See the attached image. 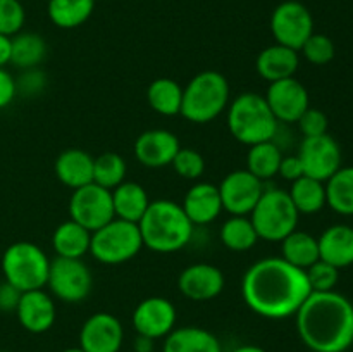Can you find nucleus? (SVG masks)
Masks as SVG:
<instances>
[{
    "label": "nucleus",
    "instance_id": "f257e3e1",
    "mask_svg": "<svg viewBox=\"0 0 353 352\" xmlns=\"http://www.w3.org/2000/svg\"><path fill=\"white\" fill-rule=\"evenodd\" d=\"M310 292L305 271L283 257L261 259L241 280V295L248 309L268 320L295 316Z\"/></svg>",
    "mask_w": 353,
    "mask_h": 352
},
{
    "label": "nucleus",
    "instance_id": "f03ea898",
    "mask_svg": "<svg viewBox=\"0 0 353 352\" xmlns=\"http://www.w3.org/2000/svg\"><path fill=\"white\" fill-rule=\"evenodd\" d=\"M296 330L314 352H345L353 344V304L341 293L310 292L296 311Z\"/></svg>",
    "mask_w": 353,
    "mask_h": 352
},
{
    "label": "nucleus",
    "instance_id": "7ed1b4c3",
    "mask_svg": "<svg viewBox=\"0 0 353 352\" xmlns=\"http://www.w3.org/2000/svg\"><path fill=\"white\" fill-rule=\"evenodd\" d=\"M143 247L159 254H171L181 251L190 244L193 223L183 211L181 204L161 199L148 204L143 217L138 221Z\"/></svg>",
    "mask_w": 353,
    "mask_h": 352
},
{
    "label": "nucleus",
    "instance_id": "20e7f679",
    "mask_svg": "<svg viewBox=\"0 0 353 352\" xmlns=\"http://www.w3.org/2000/svg\"><path fill=\"white\" fill-rule=\"evenodd\" d=\"M278 124L264 97L255 92L241 93L228 106V128L238 141L248 147L274 140Z\"/></svg>",
    "mask_w": 353,
    "mask_h": 352
},
{
    "label": "nucleus",
    "instance_id": "39448f33",
    "mask_svg": "<svg viewBox=\"0 0 353 352\" xmlns=\"http://www.w3.org/2000/svg\"><path fill=\"white\" fill-rule=\"evenodd\" d=\"M230 83L221 72L202 71L183 88L181 116L190 123L203 124L216 119L230 106Z\"/></svg>",
    "mask_w": 353,
    "mask_h": 352
},
{
    "label": "nucleus",
    "instance_id": "423d86ee",
    "mask_svg": "<svg viewBox=\"0 0 353 352\" xmlns=\"http://www.w3.org/2000/svg\"><path fill=\"white\" fill-rule=\"evenodd\" d=\"M50 259L33 242H16L2 255V273L7 283L19 292H30L47 286Z\"/></svg>",
    "mask_w": 353,
    "mask_h": 352
},
{
    "label": "nucleus",
    "instance_id": "0eeeda50",
    "mask_svg": "<svg viewBox=\"0 0 353 352\" xmlns=\"http://www.w3.org/2000/svg\"><path fill=\"white\" fill-rule=\"evenodd\" d=\"M299 211L293 206L288 192L281 188L264 190L250 213L259 238L281 242L299 226Z\"/></svg>",
    "mask_w": 353,
    "mask_h": 352
},
{
    "label": "nucleus",
    "instance_id": "6e6552de",
    "mask_svg": "<svg viewBox=\"0 0 353 352\" xmlns=\"http://www.w3.org/2000/svg\"><path fill=\"white\" fill-rule=\"evenodd\" d=\"M143 247L137 223L114 217L92 233L90 254L102 264L116 266L133 259Z\"/></svg>",
    "mask_w": 353,
    "mask_h": 352
},
{
    "label": "nucleus",
    "instance_id": "1a4fd4ad",
    "mask_svg": "<svg viewBox=\"0 0 353 352\" xmlns=\"http://www.w3.org/2000/svg\"><path fill=\"white\" fill-rule=\"evenodd\" d=\"M47 286L52 295L68 304L85 300L93 289V276L83 259L59 257L50 259Z\"/></svg>",
    "mask_w": 353,
    "mask_h": 352
},
{
    "label": "nucleus",
    "instance_id": "9d476101",
    "mask_svg": "<svg viewBox=\"0 0 353 352\" xmlns=\"http://www.w3.org/2000/svg\"><path fill=\"white\" fill-rule=\"evenodd\" d=\"M69 219L76 221L88 231H97L116 217L110 190L88 183L81 188L72 190L69 199Z\"/></svg>",
    "mask_w": 353,
    "mask_h": 352
},
{
    "label": "nucleus",
    "instance_id": "9b49d317",
    "mask_svg": "<svg viewBox=\"0 0 353 352\" xmlns=\"http://www.w3.org/2000/svg\"><path fill=\"white\" fill-rule=\"evenodd\" d=\"M271 31L276 43L300 52L307 38L314 33V17L303 3L286 0L272 12Z\"/></svg>",
    "mask_w": 353,
    "mask_h": 352
},
{
    "label": "nucleus",
    "instance_id": "f8f14e48",
    "mask_svg": "<svg viewBox=\"0 0 353 352\" xmlns=\"http://www.w3.org/2000/svg\"><path fill=\"white\" fill-rule=\"evenodd\" d=\"M219 188L223 211L231 216H248L255 204L264 193V182L252 175L247 169H236L226 175L221 182Z\"/></svg>",
    "mask_w": 353,
    "mask_h": 352
},
{
    "label": "nucleus",
    "instance_id": "ddd939ff",
    "mask_svg": "<svg viewBox=\"0 0 353 352\" xmlns=\"http://www.w3.org/2000/svg\"><path fill=\"white\" fill-rule=\"evenodd\" d=\"M303 175L326 183L341 168V148L331 135L303 138L299 148Z\"/></svg>",
    "mask_w": 353,
    "mask_h": 352
},
{
    "label": "nucleus",
    "instance_id": "4468645a",
    "mask_svg": "<svg viewBox=\"0 0 353 352\" xmlns=\"http://www.w3.org/2000/svg\"><path fill=\"white\" fill-rule=\"evenodd\" d=\"M264 99L278 123H296L310 107L309 92L295 76L269 83Z\"/></svg>",
    "mask_w": 353,
    "mask_h": 352
},
{
    "label": "nucleus",
    "instance_id": "2eb2a0df",
    "mask_svg": "<svg viewBox=\"0 0 353 352\" xmlns=\"http://www.w3.org/2000/svg\"><path fill=\"white\" fill-rule=\"evenodd\" d=\"M174 304L165 297H147L133 311V326L138 335L150 340L168 337L176 326Z\"/></svg>",
    "mask_w": 353,
    "mask_h": 352
},
{
    "label": "nucleus",
    "instance_id": "dca6fc26",
    "mask_svg": "<svg viewBox=\"0 0 353 352\" xmlns=\"http://www.w3.org/2000/svg\"><path fill=\"white\" fill-rule=\"evenodd\" d=\"M123 340V324L110 313H95L79 331V349L85 352H119Z\"/></svg>",
    "mask_w": 353,
    "mask_h": 352
},
{
    "label": "nucleus",
    "instance_id": "f3484780",
    "mask_svg": "<svg viewBox=\"0 0 353 352\" xmlns=\"http://www.w3.org/2000/svg\"><path fill=\"white\" fill-rule=\"evenodd\" d=\"M223 271L217 266L207 264V262H196L188 266L179 273L178 289L186 299L195 302H205V300L216 299L224 290Z\"/></svg>",
    "mask_w": 353,
    "mask_h": 352
},
{
    "label": "nucleus",
    "instance_id": "a211bd4d",
    "mask_svg": "<svg viewBox=\"0 0 353 352\" xmlns=\"http://www.w3.org/2000/svg\"><path fill=\"white\" fill-rule=\"evenodd\" d=\"M181 148L178 137L169 130H147L134 140V157L145 168H164L172 164Z\"/></svg>",
    "mask_w": 353,
    "mask_h": 352
},
{
    "label": "nucleus",
    "instance_id": "6ab92c4d",
    "mask_svg": "<svg viewBox=\"0 0 353 352\" xmlns=\"http://www.w3.org/2000/svg\"><path fill=\"white\" fill-rule=\"evenodd\" d=\"M21 326L30 333H45L55 323V304L43 289L21 293L16 307Z\"/></svg>",
    "mask_w": 353,
    "mask_h": 352
},
{
    "label": "nucleus",
    "instance_id": "aec40b11",
    "mask_svg": "<svg viewBox=\"0 0 353 352\" xmlns=\"http://www.w3.org/2000/svg\"><path fill=\"white\" fill-rule=\"evenodd\" d=\"M181 207L188 219L193 223V226L212 223L223 211L219 188L209 182L195 183L186 192Z\"/></svg>",
    "mask_w": 353,
    "mask_h": 352
},
{
    "label": "nucleus",
    "instance_id": "412c9836",
    "mask_svg": "<svg viewBox=\"0 0 353 352\" xmlns=\"http://www.w3.org/2000/svg\"><path fill=\"white\" fill-rule=\"evenodd\" d=\"M55 176L68 188H81L93 183V157L83 148H68L55 159Z\"/></svg>",
    "mask_w": 353,
    "mask_h": 352
},
{
    "label": "nucleus",
    "instance_id": "4be33fe9",
    "mask_svg": "<svg viewBox=\"0 0 353 352\" xmlns=\"http://www.w3.org/2000/svg\"><path fill=\"white\" fill-rule=\"evenodd\" d=\"M300 66L299 52L285 45H269L259 54L257 57V72L269 83L279 81V79L293 78Z\"/></svg>",
    "mask_w": 353,
    "mask_h": 352
},
{
    "label": "nucleus",
    "instance_id": "5701e85b",
    "mask_svg": "<svg viewBox=\"0 0 353 352\" xmlns=\"http://www.w3.org/2000/svg\"><path fill=\"white\" fill-rule=\"evenodd\" d=\"M319 259L334 268H348L353 264V228L348 224H333L326 228L319 238Z\"/></svg>",
    "mask_w": 353,
    "mask_h": 352
},
{
    "label": "nucleus",
    "instance_id": "b1692460",
    "mask_svg": "<svg viewBox=\"0 0 353 352\" xmlns=\"http://www.w3.org/2000/svg\"><path fill=\"white\" fill-rule=\"evenodd\" d=\"M162 352H223V349L212 331L200 326H181L165 337Z\"/></svg>",
    "mask_w": 353,
    "mask_h": 352
},
{
    "label": "nucleus",
    "instance_id": "393cba45",
    "mask_svg": "<svg viewBox=\"0 0 353 352\" xmlns=\"http://www.w3.org/2000/svg\"><path fill=\"white\" fill-rule=\"evenodd\" d=\"M110 193H112L114 214H116V217L137 224L143 217L145 211L148 209V204L152 202L148 199L147 190L140 183L134 182H123L119 186L110 190Z\"/></svg>",
    "mask_w": 353,
    "mask_h": 352
},
{
    "label": "nucleus",
    "instance_id": "a878e982",
    "mask_svg": "<svg viewBox=\"0 0 353 352\" xmlns=\"http://www.w3.org/2000/svg\"><path fill=\"white\" fill-rule=\"evenodd\" d=\"M90 242L92 231L72 219L59 224L52 235V247L59 257L81 259L86 252H90Z\"/></svg>",
    "mask_w": 353,
    "mask_h": 352
},
{
    "label": "nucleus",
    "instance_id": "bb28decb",
    "mask_svg": "<svg viewBox=\"0 0 353 352\" xmlns=\"http://www.w3.org/2000/svg\"><path fill=\"white\" fill-rule=\"evenodd\" d=\"M279 244H281V257L303 271L319 261V242L307 231H292Z\"/></svg>",
    "mask_w": 353,
    "mask_h": 352
},
{
    "label": "nucleus",
    "instance_id": "cd10ccee",
    "mask_svg": "<svg viewBox=\"0 0 353 352\" xmlns=\"http://www.w3.org/2000/svg\"><path fill=\"white\" fill-rule=\"evenodd\" d=\"M288 195L299 214H316L327 206L326 183L305 175L292 182Z\"/></svg>",
    "mask_w": 353,
    "mask_h": 352
},
{
    "label": "nucleus",
    "instance_id": "c85d7f7f",
    "mask_svg": "<svg viewBox=\"0 0 353 352\" xmlns=\"http://www.w3.org/2000/svg\"><path fill=\"white\" fill-rule=\"evenodd\" d=\"M95 0H48L47 12L52 23L62 30H72L90 19Z\"/></svg>",
    "mask_w": 353,
    "mask_h": 352
},
{
    "label": "nucleus",
    "instance_id": "c756f323",
    "mask_svg": "<svg viewBox=\"0 0 353 352\" xmlns=\"http://www.w3.org/2000/svg\"><path fill=\"white\" fill-rule=\"evenodd\" d=\"M147 100L155 113L176 116L181 113L183 88L171 78H157L148 85Z\"/></svg>",
    "mask_w": 353,
    "mask_h": 352
},
{
    "label": "nucleus",
    "instance_id": "7c9ffc66",
    "mask_svg": "<svg viewBox=\"0 0 353 352\" xmlns=\"http://www.w3.org/2000/svg\"><path fill=\"white\" fill-rule=\"evenodd\" d=\"M326 204L334 213L353 216V166L340 168L327 179Z\"/></svg>",
    "mask_w": 353,
    "mask_h": 352
},
{
    "label": "nucleus",
    "instance_id": "2f4dec72",
    "mask_svg": "<svg viewBox=\"0 0 353 352\" xmlns=\"http://www.w3.org/2000/svg\"><path fill=\"white\" fill-rule=\"evenodd\" d=\"M47 54V43L43 38L37 33H17L12 37V52H10V62L16 68L33 69L40 64Z\"/></svg>",
    "mask_w": 353,
    "mask_h": 352
},
{
    "label": "nucleus",
    "instance_id": "473e14b6",
    "mask_svg": "<svg viewBox=\"0 0 353 352\" xmlns=\"http://www.w3.org/2000/svg\"><path fill=\"white\" fill-rule=\"evenodd\" d=\"M281 159V148L272 140L252 145L247 154V171L257 176L261 182H265L278 175Z\"/></svg>",
    "mask_w": 353,
    "mask_h": 352
},
{
    "label": "nucleus",
    "instance_id": "72a5a7b5",
    "mask_svg": "<svg viewBox=\"0 0 353 352\" xmlns=\"http://www.w3.org/2000/svg\"><path fill=\"white\" fill-rule=\"evenodd\" d=\"M221 242L226 248L234 252H245L254 248L259 235L254 223L247 216H231L221 226Z\"/></svg>",
    "mask_w": 353,
    "mask_h": 352
},
{
    "label": "nucleus",
    "instance_id": "f704fd0d",
    "mask_svg": "<svg viewBox=\"0 0 353 352\" xmlns=\"http://www.w3.org/2000/svg\"><path fill=\"white\" fill-rule=\"evenodd\" d=\"M126 161L116 152H103L93 159V183L107 190H114L126 182Z\"/></svg>",
    "mask_w": 353,
    "mask_h": 352
},
{
    "label": "nucleus",
    "instance_id": "c9c22d12",
    "mask_svg": "<svg viewBox=\"0 0 353 352\" xmlns=\"http://www.w3.org/2000/svg\"><path fill=\"white\" fill-rule=\"evenodd\" d=\"M300 52L303 54V57L314 66H324L330 64L334 59L336 54V48H334L333 40H331L327 35L323 33H312L307 38L305 43L302 45Z\"/></svg>",
    "mask_w": 353,
    "mask_h": 352
},
{
    "label": "nucleus",
    "instance_id": "e433bc0d",
    "mask_svg": "<svg viewBox=\"0 0 353 352\" xmlns=\"http://www.w3.org/2000/svg\"><path fill=\"white\" fill-rule=\"evenodd\" d=\"M305 275L312 292H331L340 280V269L319 259L305 269Z\"/></svg>",
    "mask_w": 353,
    "mask_h": 352
},
{
    "label": "nucleus",
    "instance_id": "4c0bfd02",
    "mask_svg": "<svg viewBox=\"0 0 353 352\" xmlns=\"http://www.w3.org/2000/svg\"><path fill=\"white\" fill-rule=\"evenodd\" d=\"M172 168L181 178L199 179L205 171V159L199 150L190 147H181L172 159Z\"/></svg>",
    "mask_w": 353,
    "mask_h": 352
},
{
    "label": "nucleus",
    "instance_id": "58836bf2",
    "mask_svg": "<svg viewBox=\"0 0 353 352\" xmlns=\"http://www.w3.org/2000/svg\"><path fill=\"white\" fill-rule=\"evenodd\" d=\"M24 7L19 0H0V35L14 37L24 26Z\"/></svg>",
    "mask_w": 353,
    "mask_h": 352
},
{
    "label": "nucleus",
    "instance_id": "ea45409f",
    "mask_svg": "<svg viewBox=\"0 0 353 352\" xmlns=\"http://www.w3.org/2000/svg\"><path fill=\"white\" fill-rule=\"evenodd\" d=\"M299 123L300 131H302L303 138L310 137H321V135L327 133V126H330V119L323 110L316 109V107H309L305 113L300 116Z\"/></svg>",
    "mask_w": 353,
    "mask_h": 352
},
{
    "label": "nucleus",
    "instance_id": "a19ab883",
    "mask_svg": "<svg viewBox=\"0 0 353 352\" xmlns=\"http://www.w3.org/2000/svg\"><path fill=\"white\" fill-rule=\"evenodd\" d=\"M45 86V75L37 69H24V75L16 81L17 93L23 95H37L43 90Z\"/></svg>",
    "mask_w": 353,
    "mask_h": 352
},
{
    "label": "nucleus",
    "instance_id": "79ce46f5",
    "mask_svg": "<svg viewBox=\"0 0 353 352\" xmlns=\"http://www.w3.org/2000/svg\"><path fill=\"white\" fill-rule=\"evenodd\" d=\"M278 175L286 182H295L300 176H303V166L300 162L299 155H286V157L283 155Z\"/></svg>",
    "mask_w": 353,
    "mask_h": 352
},
{
    "label": "nucleus",
    "instance_id": "37998d69",
    "mask_svg": "<svg viewBox=\"0 0 353 352\" xmlns=\"http://www.w3.org/2000/svg\"><path fill=\"white\" fill-rule=\"evenodd\" d=\"M16 95H17L16 79L10 76L9 71L0 68V109L9 106Z\"/></svg>",
    "mask_w": 353,
    "mask_h": 352
},
{
    "label": "nucleus",
    "instance_id": "c03bdc74",
    "mask_svg": "<svg viewBox=\"0 0 353 352\" xmlns=\"http://www.w3.org/2000/svg\"><path fill=\"white\" fill-rule=\"evenodd\" d=\"M21 293L16 286H12L10 283H7L3 280V283H0V311L3 313H9V311H16L17 302L21 299Z\"/></svg>",
    "mask_w": 353,
    "mask_h": 352
},
{
    "label": "nucleus",
    "instance_id": "a18cd8bd",
    "mask_svg": "<svg viewBox=\"0 0 353 352\" xmlns=\"http://www.w3.org/2000/svg\"><path fill=\"white\" fill-rule=\"evenodd\" d=\"M10 52H12V37L0 35V68L10 62Z\"/></svg>",
    "mask_w": 353,
    "mask_h": 352
},
{
    "label": "nucleus",
    "instance_id": "49530a36",
    "mask_svg": "<svg viewBox=\"0 0 353 352\" xmlns=\"http://www.w3.org/2000/svg\"><path fill=\"white\" fill-rule=\"evenodd\" d=\"M152 349H154V340H150V338L138 335L137 352H152Z\"/></svg>",
    "mask_w": 353,
    "mask_h": 352
},
{
    "label": "nucleus",
    "instance_id": "de8ad7c7",
    "mask_svg": "<svg viewBox=\"0 0 353 352\" xmlns=\"http://www.w3.org/2000/svg\"><path fill=\"white\" fill-rule=\"evenodd\" d=\"M231 352H265V351L262 347H259V345H241V347H236Z\"/></svg>",
    "mask_w": 353,
    "mask_h": 352
},
{
    "label": "nucleus",
    "instance_id": "09e8293b",
    "mask_svg": "<svg viewBox=\"0 0 353 352\" xmlns=\"http://www.w3.org/2000/svg\"><path fill=\"white\" fill-rule=\"evenodd\" d=\"M62 352H85V351H81L79 347H71V349H65V351H62Z\"/></svg>",
    "mask_w": 353,
    "mask_h": 352
}]
</instances>
